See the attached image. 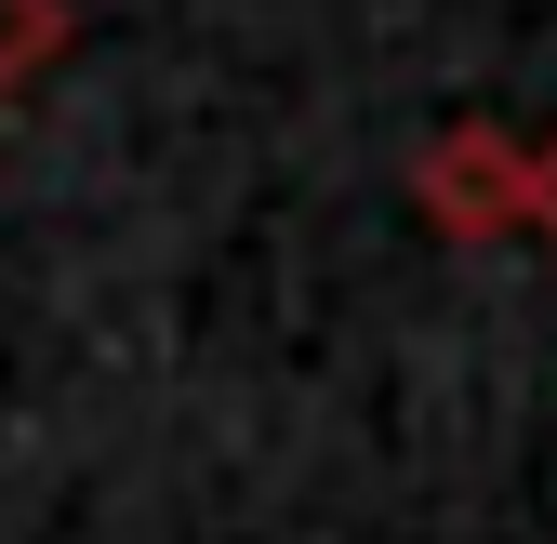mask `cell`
Here are the masks:
<instances>
[{
  "label": "cell",
  "instance_id": "1",
  "mask_svg": "<svg viewBox=\"0 0 557 544\" xmlns=\"http://www.w3.org/2000/svg\"><path fill=\"white\" fill-rule=\"evenodd\" d=\"M411 199H425V226L438 239H505L518 213H531V147L505 120H451V133H425V160H411Z\"/></svg>",
  "mask_w": 557,
  "mask_h": 544
},
{
  "label": "cell",
  "instance_id": "2",
  "mask_svg": "<svg viewBox=\"0 0 557 544\" xmlns=\"http://www.w3.org/2000/svg\"><path fill=\"white\" fill-rule=\"evenodd\" d=\"M66 40H81V14H66V0H0V107H14Z\"/></svg>",
  "mask_w": 557,
  "mask_h": 544
},
{
  "label": "cell",
  "instance_id": "3",
  "mask_svg": "<svg viewBox=\"0 0 557 544\" xmlns=\"http://www.w3.org/2000/svg\"><path fill=\"white\" fill-rule=\"evenodd\" d=\"M518 226H544V239H557V133L531 147V213H518Z\"/></svg>",
  "mask_w": 557,
  "mask_h": 544
}]
</instances>
